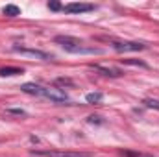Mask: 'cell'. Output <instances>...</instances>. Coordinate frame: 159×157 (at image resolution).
Wrapping results in <instances>:
<instances>
[{
  "instance_id": "ba28073f",
  "label": "cell",
  "mask_w": 159,
  "mask_h": 157,
  "mask_svg": "<svg viewBox=\"0 0 159 157\" xmlns=\"http://www.w3.org/2000/svg\"><path fill=\"white\" fill-rule=\"evenodd\" d=\"M93 69L96 70V72H100V74H104V76H111V78H119L122 76L124 72L119 70V69H111V67H102V65H93Z\"/></svg>"
},
{
  "instance_id": "8fae6325",
  "label": "cell",
  "mask_w": 159,
  "mask_h": 157,
  "mask_svg": "<svg viewBox=\"0 0 159 157\" xmlns=\"http://www.w3.org/2000/svg\"><path fill=\"white\" fill-rule=\"evenodd\" d=\"M102 98H104V96H102V92H91V94H87V96H85V100H87L89 104H100V102H102Z\"/></svg>"
},
{
  "instance_id": "9a60e30c",
  "label": "cell",
  "mask_w": 159,
  "mask_h": 157,
  "mask_svg": "<svg viewBox=\"0 0 159 157\" xmlns=\"http://www.w3.org/2000/svg\"><path fill=\"white\" fill-rule=\"evenodd\" d=\"M144 105H146V107H154V109H159V100L146 98V100H144Z\"/></svg>"
},
{
  "instance_id": "7c38bea8",
  "label": "cell",
  "mask_w": 159,
  "mask_h": 157,
  "mask_svg": "<svg viewBox=\"0 0 159 157\" xmlns=\"http://www.w3.org/2000/svg\"><path fill=\"white\" fill-rule=\"evenodd\" d=\"M120 155H124V157H154V155H148V154H143V152H129V150H120Z\"/></svg>"
},
{
  "instance_id": "277c9868",
  "label": "cell",
  "mask_w": 159,
  "mask_h": 157,
  "mask_svg": "<svg viewBox=\"0 0 159 157\" xmlns=\"http://www.w3.org/2000/svg\"><path fill=\"white\" fill-rule=\"evenodd\" d=\"M34 155L44 157H93L85 152H54V150H34Z\"/></svg>"
},
{
  "instance_id": "5b68a950",
  "label": "cell",
  "mask_w": 159,
  "mask_h": 157,
  "mask_svg": "<svg viewBox=\"0 0 159 157\" xmlns=\"http://www.w3.org/2000/svg\"><path fill=\"white\" fill-rule=\"evenodd\" d=\"M113 48L117 52H139V50H144L146 44L135 43V41H126V43H113Z\"/></svg>"
},
{
  "instance_id": "30bf717a",
  "label": "cell",
  "mask_w": 159,
  "mask_h": 157,
  "mask_svg": "<svg viewBox=\"0 0 159 157\" xmlns=\"http://www.w3.org/2000/svg\"><path fill=\"white\" fill-rule=\"evenodd\" d=\"M15 74H22V69H19V67H4V69H0V76H15Z\"/></svg>"
},
{
  "instance_id": "52a82bcc",
  "label": "cell",
  "mask_w": 159,
  "mask_h": 157,
  "mask_svg": "<svg viewBox=\"0 0 159 157\" xmlns=\"http://www.w3.org/2000/svg\"><path fill=\"white\" fill-rule=\"evenodd\" d=\"M20 89H22V92H26V94L44 96V87H41L37 83H24V85H20Z\"/></svg>"
},
{
  "instance_id": "4fadbf2b",
  "label": "cell",
  "mask_w": 159,
  "mask_h": 157,
  "mask_svg": "<svg viewBox=\"0 0 159 157\" xmlns=\"http://www.w3.org/2000/svg\"><path fill=\"white\" fill-rule=\"evenodd\" d=\"M6 113L7 115H15V117H26L24 109H13V107H9V109H6Z\"/></svg>"
},
{
  "instance_id": "3957f363",
  "label": "cell",
  "mask_w": 159,
  "mask_h": 157,
  "mask_svg": "<svg viewBox=\"0 0 159 157\" xmlns=\"http://www.w3.org/2000/svg\"><path fill=\"white\" fill-rule=\"evenodd\" d=\"M43 98H48L52 100L54 104H69V96L65 94V91L57 89V87H44V96Z\"/></svg>"
},
{
  "instance_id": "9c48e42d",
  "label": "cell",
  "mask_w": 159,
  "mask_h": 157,
  "mask_svg": "<svg viewBox=\"0 0 159 157\" xmlns=\"http://www.w3.org/2000/svg\"><path fill=\"white\" fill-rule=\"evenodd\" d=\"M2 13H4L6 17H17V15L20 13V9H19L17 6H13V4H7V6H4Z\"/></svg>"
},
{
  "instance_id": "7a4b0ae2",
  "label": "cell",
  "mask_w": 159,
  "mask_h": 157,
  "mask_svg": "<svg viewBox=\"0 0 159 157\" xmlns=\"http://www.w3.org/2000/svg\"><path fill=\"white\" fill-rule=\"evenodd\" d=\"M13 52L20 54V56H26V57H34V59H41V61H52L54 56L48 54V52H43L37 48H26V46H13Z\"/></svg>"
},
{
  "instance_id": "5bb4252c",
  "label": "cell",
  "mask_w": 159,
  "mask_h": 157,
  "mask_svg": "<svg viewBox=\"0 0 159 157\" xmlns=\"http://www.w3.org/2000/svg\"><path fill=\"white\" fill-rule=\"evenodd\" d=\"M122 61L128 63V65H139V67H144V69L148 67V65H146L144 61H141V59H122Z\"/></svg>"
},
{
  "instance_id": "e0dca14e",
  "label": "cell",
  "mask_w": 159,
  "mask_h": 157,
  "mask_svg": "<svg viewBox=\"0 0 159 157\" xmlns=\"http://www.w3.org/2000/svg\"><path fill=\"white\" fill-rule=\"evenodd\" d=\"M56 83H57V85H72V81H70V79H67V78H59Z\"/></svg>"
},
{
  "instance_id": "8992f818",
  "label": "cell",
  "mask_w": 159,
  "mask_h": 157,
  "mask_svg": "<svg viewBox=\"0 0 159 157\" xmlns=\"http://www.w3.org/2000/svg\"><path fill=\"white\" fill-rule=\"evenodd\" d=\"M94 6L93 4H85V2H70L65 6V11L67 13H87V11H93Z\"/></svg>"
},
{
  "instance_id": "2e32d148",
  "label": "cell",
  "mask_w": 159,
  "mask_h": 157,
  "mask_svg": "<svg viewBox=\"0 0 159 157\" xmlns=\"http://www.w3.org/2000/svg\"><path fill=\"white\" fill-rule=\"evenodd\" d=\"M48 7H50L52 11H57V9H61V4L54 0V2H48Z\"/></svg>"
},
{
  "instance_id": "6da1fadb",
  "label": "cell",
  "mask_w": 159,
  "mask_h": 157,
  "mask_svg": "<svg viewBox=\"0 0 159 157\" xmlns=\"http://www.w3.org/2000/svg\"><path fill=\"white\" fill-rule=\"evenodd\" d=\"M56 43L61 44L67 52L70 54H102L100 48H94V46H85L80 39H74V37H69V35H57L56 37Z\"/></svg>"
}]
</instances>
